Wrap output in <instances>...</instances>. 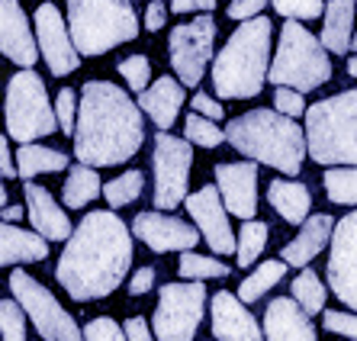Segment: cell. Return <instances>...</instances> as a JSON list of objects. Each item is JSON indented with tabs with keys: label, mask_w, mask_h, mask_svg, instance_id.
<instances>
[{
	"label": "cell",
	"mask_w": 357,
	"mask_h": 341,
	"mask_svg": "<svg viewBox=\"0 0 357 341\" xmlns=\"http://www.w3.org/2000/svg\"><path fill=\"white\" fill-rule=\"evenodd\" d=\"M225 139L248 161L277 167L287 177H296L309 155L306 129L277 109H248L245 116L229 119Z\"/></svg>",
	"instance_id": "cell-3"
},
{
	"label": "cell",
	"mask_w": 357,
	"mask_h": 341,
	"mask_svg": "<svg viewBox=\"0 0 357 341\" xmlns=\"http://www.w3.org/2000/svg\"><path fill=\"white\" fill-rule=\"evenodd\" d=\"M271 20L255 17L229 36L213 59V91L222 100H248L264 91L271 75Z\"/></svg>",
	"instance_id": "cell-4"
},
{
	"label": "cell",
	"mask_w": 357,
	"mask_h": 341,
	"mask_svg": "<svg viewBox=\"0 0 357 341\" xmlns=\"http://www.w3.org/2000/svg\"><path fill=\"white\" fill-rule=\"evenodd\" d=\"M264 245H267V222H261V219H248V222H241V229H238V251H235V261H238L241 271H245V267H251L255 261L261 258Z\"/></svg>",
	"instance_id": "cell-31"
},
{
	"label": "cell",
	"mask_w": 357,
	"mask_h": 341,
	"mask_svg": "<svg viewBox=\"0 0 357 341\" xmlns=\"http://www.w3.org/2000/svg\"><path fill=\"white\" fill-rule=\"evenodd\" d=\"M167 7L171 3H165V0H151L149 10H145V29L149 33H158L161 26L167 23Z\"/></svg>",
	"instance_id": "cell-45"
},
{
	"label": "cell",
	"mask_w": 357,
	"mask_h": 341,
	"mask_svg": "<svg viewBox=\"0 0 357 341\" xmlns=\"http://www.w3.org/2000/svg\"><path fill=\"white\" fill-rule=\"evenodd\" d=\"M287 267H290L287 261H264V264H258V271H251V274L241 280L238 300L245 303V306H248V303H258L271 287H277V283L283 280Z\"/></svg>",
	"instance_id": "cell-29"
},
{
	"label": "cell",
	"mask_w": 357,
	"mask_h": 341,
	"mask_svg": "<svg viewBox=\"0 0 357 341\" xmlns=\"http://www.w3.org/2000/svg\"><path fill=\"white\" fill-rule=\"evenodd\" d=\"M335 219L328 213H316L309 216L306 222L299 225V232L293 241H287L280 251V261H287L290 267H309V261L322 255L325 245H332V235H335Z\"/></svg>",
	"instance_id": "cell-22"
},
{
	"label": "cell",
	"mask_w": 357,
	"mask_h": 341,
	"mask_svg": "<svg viewBox=\"0 0 357 341\" xmlns=\"http://www.w3.org/2000/svg\"><path fill=\"white\" fill-rule=\"evenodd\" d=\"M183 139L190 142V145H199V149H219L225 139V129H219L216 119H206L199 116V113H190V116L183 119Z\"/></svg>",
	"instance_id": "cell-35"
},
{
	"label": "cell",
	"mask_w": 357,
	"mask_h": 341,
	"mask_svg": "<svg viewBox=\"0 0 357 341\" xmlns=\"http://www.w3.org/2000/svg\"><path fill=\"white\" fill-rule=\"evenodd\" d=\"M0 171H3V177H20V171L13 167V158H10V135H3L0 139Z\"/></svg>",
	"instance_id": "cell-49"
},
{
	"label": "cell",
	"mask_w": 357,
	"mask_h": 341,
	"mask_svg": "<svg viewBox=\"0 0 357 341\" xmlns=\"http://www.w3.org/2000/svg\"><path fill=\"white\" fill-rule=\"evenodd\" d=\"M274 109H277V113H283V116H290V119L303 116V113H306L303 93L293 91V87H277V93H274Z\"/></svg>",
	"instance_id": "cell-42"
},
{
	"label": "cell",
	"mask_w": 357,
	"mask_h": 341,
	"mask_svg": "<svg viewBox=\"0 0 357 341\" xmlns=\"http://www.w3.org/2000/svg\"><path fill=\"white\" fill-rule=\"evenodd\" d=\"M290 296L306 309L309 316H319V312H325V296H328V290H325L322 277H319L316 271L303 267V274H299L290 287Z\"/></svg>",
	"instance_id": "cell-30"
},
{
	"label": "cell",
	"mask_w": 357,
	"mask_h": 341,
	"mask_svg": "<svg viewBox=\"0 0 357 341\" xmlns=\"http://www.w3.org/2000/svg\"><path fill=\"white\" fill-rule=\"evenodd\" d=\"M132 267V229L113 209H91L65 241L55 280L77 303L103 300Z\"/></svg>",
	"instance_id": "cell-1"
},
{
	"label": "cell",
	"mask_w": 357,
	"mask_h": 341,
	"mask_svg": "<svg viewBox=\"0 0 357 341\" xmlns=\"http://www.w3.org/2000/svg\"><path fill=\"white\" fill-rule=\"evenodd\" d=\"M100 193H103V183L97 177V167L81 165V161L75 167H68V181L65 190H61V200L68 209H84L91 200H97Z\"/></svg>",
	"instance_id": "cell-27"
},
{
	"label": "cell",
	"mask_w": 357,
	"mask_h": 341,
	"mask_svg": "<svg viewBox=\"0 0 357 341\" xmlns=\"http://www.w3.org/2000/svg\"><path fill=\"white\" fill-rule=\"evenodd\" d=\"M309 158L325 167H357V87L306 109Z\"/></svg>",
	"instance_id": "cell-5"
},
{
	"label": "cell",
	"mask_w": 357,
	"mask_h": 341,
	"mask_svg": "<svg viewBox=\"0 0 357 341\" xmlns=\"http://www.w3.org/2000/svg\"><path fill=\"white\" fill-rule=\"evenodd\" d=\"M271 84L293 87L299 93L319 91L322 84L332 81V59L319 36H312L303 23L287 20L280 29V45L271 61Z\"/></svg>",
	"instance_id": "cell-7"
},
{
	"label": "cell",
	"mask_w": 357,
	"mask_h": 341,
	"mask_svg": "<svg viewBox=\"0 0 357 341\" xmlns=\"http://www.w3.org/2000/svg\"><path fill=\"white\" fill-rule=\"evenodd\" d=\"M119 75L126 77L129 91L145 93L151 87V61L145 55H129V59L119 61Z\"/></svg>",
	"instance_id": "cell-36"
},
{
	"label": "cell",
	"mask_w": 357,
	"mask_h": 341,
	"mask_svg": "<svg viewBox=\"0 0 357 341\" xmlns=\"http://www.w3.org/2000/svg\"><path fill=\"white\" fill-rule=\"evenodd\" d=\"M328 200L338 206H357V167H328L322 174Z\"/></svg>",
	"instance_id": "cell-32"
},
{
	"label": "cell",
	"mask_w": 357,
	"mask_h": 341,
	"mask_svg": "<svg viewBox=\"0 0 357 341\" xmlns=\"http://www.w3.org/2000/svg\"><path fill=\"white\" fill-rule=\"evenodd\" d=\"M151 287H155V267H139L132 274V280H129V293L142 296V293H149Z\"/></svg>",
	"instance_id": "cell-46"
},
{
	"label": "cell",
	"mask_w": 357,
	"mask_h": 341,
	"mask_svg": "<svg viewBox=\"0 0 357 341\" xmlns=\"http://www.w3.org/2000/svg\"><path fill=\"white\" fill-rule=\"evenodd\" d=\"M84 341H129V335H126L123 325H116L109 316H100L84 325Z\"/></svg>",
	"instance_id": "cell-40"
},
{
	"label": "cell",
	"mask_w": 357,
	"mask_h": 341,
	"mask_svg": "<svg viewBox=\"0 0 357 341\" xmlns=\"http://www.w3.org/2000/svg\"><path fill=\"white\" fill-rule=\"evenodd\" d=\"M142 187H145V174L142 171H126L123 177H113L109 183H103V197H107V203L113 209H123L139 200Z\"/></svg>",
	"instance_id": "cell-34"
},
{
	"label": "cell",
	"mask_w": 357,
	"mask_h": 341,
	"mask_svg": "<svg viewBox=\"0 0 357 341\" xmlns=\"http://www.w3.org/2000/svg\"><path fill=\"white\" fill-rule=\"evenodd\" d=\"M351 52H357V33H354V45H351Z\"/></svg>",
	"instance_id": "cell-52"
},
{
	"label": "cell",
	"mask_w": 357,
	"mask_h": 341,
	"mask_svg": "<svg viewBox=\"0 0 357 341\" xmlns=\"http://www.w3.org/2000/svg\"><path fill=\"white\" fill-rule=\"evenodd\" d=\"M322 325L335 335L344 338H357V312H341V309H325L322 312Z\"/></svg>",
	"instance_id": "cell-41"
},
{
	"label": "cell",
	"mask_w": 357,
	"mask_h": 341,
	"mask_svg": "<svg viewBox=\"0 0 357 341\" xmlns=\"http://www.w3.org/2000/svg\"><path fill=\"white\" fill-rule=\"evenodd\" d=\"M132 235L142 238L151 251L167 255V251H193L199 241V229H193L190 222L171 216V213H139L132 219Z\"/></svg>",
	"instance_id": "cell-16"
},
{
	"label": "cell",
	"mask_w": 357,
	"mask_h": 341,
	"mask_svg": "<svg viewBox=\"0 0 357 341\" xmlns=\"http://www.w3.org/2000/svg\"><path fill=\"white\" fill-rule=\"evenodd\" d=\"M264 341H316L312 316L293 296H277L264 309Z\"/></svg>",
	"instance_id": "cell-20"
},
{
	"label": "cell",
	"mask_w": 357,
	"mask_h": 341,
	"mask_svg": "<svg viewBox=\"0 0 357 341\" xmlns=\"http://www.w3.org/2000/svg\"><path fill=\"white\" fill-rule=\"evenodd\" d=\"M354 3L357 0H328L322 23V45L332 55H348L354 45Z\"/></svg>",
	"instance_id": "cell-26"
},
{
	"label": "cell",
	"mask_w": 357,
	"mask_h": 341,
	"mask_svg": "<svg viewBox=\"0 0 357 341\" xmlns=\"http://www.w3.org/2000/svg\"><path fill=\"white\" fill-rule=\"evenodd\" d=\"M145 142L142 107L116 84L84 81L75 129V155L81 165H126Z\"/></svg>",
	"instance_id": "cell-2"
},
{
	"label": "cell",
	"mask_w": 357,
	"mask_h": 341,
	"mask_svg": "<svg viewBox=\"0 0 357 341\" xmlns=\"http://www.w3.org/2000/svg\"><path fill=\"white\" fill-rule=\"evenodd\" d=\"M348 341H357V338H348Z\"/></svg>",
	"instance_id": "cell-53"
},
{
	"label": "cell",
	"mask_w": 357,
	"mask_h": 341,
	"mask_svg": "<svg viewBox=\"0 0 357 341\" xmlns=\"http://www.w3.org/2000/svg\"><path fill=\"white\" fill-rule=\"evenodd\" d=\"M193 165V145L187 139H177L171 132L155 135L151 151V171H155V206L161 213H171L181 203H187V177Z\"/></svg>",
	"instance_id": "cell-11"
},
{
	"label": "cell",
	"mask_w": 357,
	"mask_h": 341,
	"mask_svg": "<svg viewBox=\"0 0 357 341\" xmlns=\"http://www.w3.org/2000/svg\"><path fill=\"white\" fill-rule=\"evenodd\" d=\"M209 316H213V335L219 341H264V325L251 316L248 306L235 293H213Z\"/></svg>",
	"instance_id": "cell-18"
},
{
	"label": "cell",
	"mask_w": 357,
	"mask_h": 341,
	"mask_svg": "<svg viewBox=\"0 0 357 341\" xmlns=\"http://www.w3.org/2000/svg\"><path fill=\"white\" fill-rule=\"evenodd\" d=\"M49 258V238H42L39 232H26L17 229V222L0 225V264H33V261Z\"/></svg>",
	"instance_id": "cell-24"
},
{
	"label": "cell",
	"mask_w": 357,
	"mask_h": 341,
	"mask_svg": "<svg viewBox=\"0 0 357 341\" xmlns=\"http://www.w3.org/2000/svg\"><path fill=\"white\" fill-rule=\"evenodd\" d=\"M23 213H29V209H23V206H3V222H17V219H23Z\"/></svg>",
	"instance_id": "cell-50"
},
{
	"label": "cell",
	"mask_w": 357,
	"mask_h": 341,
	"mask_svg": "<svg viewBox=\"0 0 357 341\" xmlns=\"http://www.w3.org/2000/svg\"><path fill=\"white\" fill-rule=\"evenodd\" d=\"M213 7H216V0H171V13H190V10L209 13Z\"/></svg>",
	"instance_id": "cell-48"
},
{
	"label": "cell",
	"mask_w": 357,
	"mask_h": 341,
	"mask_svg": "<svg viewBox=\"0 0 357 341\" xmlns=\"http://www.w3.org/2000/svg\"><path fill=\"white\" fill-rule=\"evenodd\" d=\"M187 213L190 219L197 222L199 235L206 238V245L216 255H235L238 251V235L232 232V225H229V209L222 203V193L219 187L206 183V187H199L197 193L187 197Z\"/></svg>",
	"instance_id": "cell-15"
},
{
	"label": "cell",
	"mask_w": 357,
	"mask_h": 341,
	"mask_svg": "<svg viewBox=\"0 0 357 341\" xmlns=\"http://www.w3.org/2000/svg\"><path fill=\"white\" fill-rule=\"evenodd\" d=\"M68 167V155L55 149H45V145H23L17 151V171L23 181H33L39 174H52V171H65Z\"/></svg>",
	"instance_id": "cell-28"
},
{
	"label": "cell",
	"mask_w": 357,
	"mask_h": 341,
	"mask_svg": "<svg viewBox=\"0 0 357 341\" xmlns=\"http://www.w3.org/2000/svg\"><path fill=\"white\" fill-rule=\"evenodd\" d=\"M68 26L81 55H103L139 36L132 0H68Z\"/></svg>",
	"instance_id": "cell-6"
},
{
	"label": "cell",
	"mask_w": 357,
	"mask_h": 341,
	"mask_svg": "<svg viewBox=\"0 0 357 341\" xmlns=\"http://www.w3.org/2000/svg\"><path fill=\"white\" fill-rule=\"evenodd\" d=\"M10 293L26 309L29 322L36 325V332L45 341H84V332L77 328L71 312H65V306L52 296L49 287H42L36 277H29L26 271H13L10 274Z\"/></svg>",
	"instance_id": "cell-10"
},
{
	"label": "cell",
	"mask_w": 357,
	"mask_h": 341,
	"mask_svg": "<svg viewBox=\"0 0 357 341\" xmlns=\"http://www.w3.org/2000/svg\"><path fill=\"white\" fill-rule=\"evenodd\" d=\"M183 280H209V277H229L232 267L222 264L219 258H206L197 251H181V264H177Z\"/></svg>",
	"instance_id": "cell-33"
},
{
	"label": "cell",
	"mask_w": 357,
	"mask_h": 341,
	"mask_svg": "<svg viewBox=\"0 0 357 341\" xmlns=\"http://www.w3.org/2000/svg\"><path fill=\"white\" fill-rule=\"evenodd\" d=\"M183 100H187V97H183V84L174 81V77H167V75L158 77L145 93H139L142 113L158 126L161 132H167V129L174 126V119L181 116Z\"/></svg>",
	"instance_id": "cell-23"
},
{
	"label": "cell",
	"mask_w": 357,
	"mask_h": 341,
	"mask_svg": "<svg viewBox=\"0 0 357 341\" xmlns=\"http://www.w3.org/2000/svg\"><path fill=\"white\" fill-rule=\"evenodd\" d=\"M23 197H26V209H29L26 216H29L33 229L42 235V238L68 241L71 235H75V225H71L68 213L55 200H52V193L45 190V187H39V183H33V181H26L23 183Z\"/></svg>",
	"instance_id": "cell-21"
},
{
	"label": "cell",
	"mask_w": 357,
	"mask_h": 341,
	"mask_svg": "<svg viewBox=\"0 0 357 341\" xmlns=\"http://www.w3.org/2000/svg\"><path fill=\"white\" fill-rule=\"evenodd\" d=\"M0 52L23 71L33 68L39 59V39L29 29L20 0H0Z\"/></svg>",
	"instance_id": "cell-19"
},
{
	"label": "cell",
	"mask_w": 357,
	"mask_h": 341,
	"mask_svg": "<svg viewBox=\"0 0 357 341\" xmlns=\"http://www.w3.org/2000/svg\"><path fill=\"white\" fill-rule=\"evenodd\" d=\"M206 287L203 280L165 283L158 290V306L151 316V328L158 341H193L203 312H206Z\"/></svg>",
	"instance_id": "cell-9"
},
{
	"label": "cell",
	"mask_w": 357,
	"mask_h": 341,
	"mask_svg": "<svg viewBox=\"0 0 357 341\" xmlns=\"http://www.w3.org/2000/svg\"><path fill=\"white\" fill-rule=\"evenodd\" d=\"M216 187L232 216H238L241 222L258 216V161L216 165Z\"/></svg>",
	"instance_id": "cell-17"
},
{
	"label": "cell",
	"mask_w": 357,
	"mask_h": 341,
	"mask_svg": "<svg viewBox=\"0 0 357 341\" xmlns=\"http://www.w3.org/2000/svg\"><path fill=\"white\" fill-rule=\"evenodd\" d=\"M264 7H267V0H232V3H229V17L238 20V23H245V20L261 17V10Z\"/></svg>",
	"instance_id": "cell-43"
},
{
	"label": "cell",
	"mask_w": 357,
	"mask_h": 341,
	"mask_svg": "<svg viewBox=\"0 0 357 341\" xmlns=\"http://www.w3.org/2000/svg\"><path fill=\"white\" fill-rule=\"evenodd\" d=\"M36 39H39V52L49 71L55 77H65L71 71H77L81 65V52H77L75 39H71V26H65V17L55 3H42L36 7Z\"/></svg>",
	"instance_id": "cell-13"
},
{
	"label": "cell",
	"mask_w": 357,
	"mask_h": 341,
	"mask_svg": "<svg viewBox=\"0 0 357 341\" xmlns=\"http://www.w3.org/2000/svg\"><path fill=\"white\" fill-rule=\"evenodd\" d=\"M26 309L17 300L0 303V328H3V341H26Z\"/></svg>",
	"instance_id": "cell-37"
},
{
	"label": "cell",
	"mask_w": 357,
	"mask_h": 341,
	"mask_svg": "<svg viewBox=\"0 0 357 341\" xmlns=\"http://www.w3.org/2000/svg\"><path fill=\"white\" fill-rule=\"evenodd\" d=\"M274 10L287 20H319L322 17V0H271Z\"/></svg>",
	"instance_id": "cell-39"
},
{
	"label": "cell",
	"mask_w": 357,
	"mask_h": 341,
	"mask_svg": "<svg viewBox=\"0 0 357 341\" xmlns=\"http://www.w3.org/2000/svg\"><path fill=\"white\" fill-rule=\"evenodd\" d=\"M59 126V113L49 100V91L36 71H20L7 84V135L20 145L52 135Z\"/></svg>",
	"instance_id": "cell-8"
},
{
	"label": "cell",
	"mask_w": 357,
	"mask_h": 341,
	"mask_svg": "<svg viewBox=\"0 0 357 341\" xmlns=\"http://www.w3.org/2000/svg\"><path fill=\"white\" fill-rule=\"evenodd\" d=\"M267 200H271V206L277 209V216L290 225H303L309 219V209H312V193H309L306 183L287 181V177L271 181Z\"/></svg>",
	"instance_id": "cell-25"
},
{
	"label": "cell",
	"mask_w": 357,
	"mask_h": 341,
	"mask_svg": "<svg viewBox=\"0 0 357 341\" xmlns=\"http://www.w3.org/2000/svg\"><path fill=\"white\" fill-rule=\"evenodd\" d=\"M193 113H199V116H206V119H222L225 116V109H222V103L219 100H213V97H209V93H197V97H193Z\"/></svg>",
	"instance_id": "cell-44"
},
{
	"label": "cell",
	"mask_w": 357,
	"mask_h": 341,
	"mask_svg": "<svg viewBox=\"0 0 357 341\" xmlns=\"http://www.w3.org/2000/svg\"><path fill=\"white\" fill-rule=\"evenodd\" d=\"M126 335H129V341H155V328H149V322L142 316H132V319H126Z\"/></svg>",
	"instance_id": "cell-47"
},
{
	"label": "cell",
	"mask_w": 357,
	"mask_h": 341,
	"mask_svg": "<svg viewBox=\"0 0 357 341\" xmlns=\"http://www.w3.org/2000/svg\"><path fill=\"white\" fill-rule=\"evenodd\" d=\"M77 109H81V100L71 87H61L59 97H55V113H59V126L65 135H75L77 129Z\"/></svg>",
	"instance_id": "cell-38"
},
{
	"label": "cell",
	"mask_w": 357,
	"mask_h": 341,
	"mask_svg": "<svg viewBox=\"0 0 357 341\" xmlns=\"http://www.w3.org/2000/svg\"><path fill=\"white\" fill-rule=\"evenodd\" d=\"M328 287L344 306L357 312V209L335 225L328 245Z\"/></svg>",
	"instance_id": "cell-14"
},
{
	"label": "cell",
	"mask_w": 357,
	"mask_h": 341,
	"mask_svg": "<svg viewBox=\"0 0 357 341\" xmlns=\"http://www.w3.org/2000/svg\"><path fill=\"white\" fill-rule=\"evenodd\" d=\"M213 42H216V20L203 13L193 17V23H181L167 36V55L177 81L183 87H197L206 75V65L213 61Z\"/></svg>",
	"instance_id": "cell-12"
},
{
	"label": "cell",
	"mask_w": 357,
	"mask_h": 341,
	"mask_svg": "<svg viewBox=\"0 0 357 341\" xmlns=\"http://www.w3.org/2000/svg\"><path fill=\"white\" fill-rule=\"evenodd\" d=\"M348 75L357 77V55H354V59H348Z\"/></svg>",
	"instance_id": "cell-51"
}]
</instances>
